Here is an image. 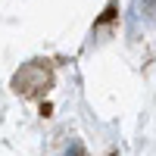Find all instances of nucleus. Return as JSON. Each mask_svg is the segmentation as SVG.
I'll use <instances>...</instances> for the list:
<instances>
[{"mask_svg":"<svg viewBox=\"0 0 156 156\" xmlns=\"http://www.w3.org/2000/svg\"><path fill=\"white\" fill-rule=\"evenodd\" d=\"M16 90L19 94H25V97H31V94H37V90H47V84H50V69H44L41 62H31V66H25L19 75H16Z\"/></svg>","mask_w":156,"mask_h":156,"instance_id":"nucleus-1","label":"nucleus"}]
</instances>
